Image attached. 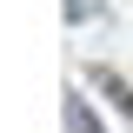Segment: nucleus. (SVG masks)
Here are the masks:
<instances>
[{
	"instance_id": "f257e3e1",
	"label": "nucleus",
	"mask_w": 133,
	"mask_h": 133,
	"mask_svg": "<svg viewBox=\"0 0 133 133\" xmlns=\"http://www.w3.org/2000/svg\"><path fill=\"white\" fill-rule=\"evenodd\" d=\"M93 80H100V93H107V100H113V107H120V113H127V120H133V87H127V80H120V73H107V66H100Z\"/></svg>"
}]
</instances>
